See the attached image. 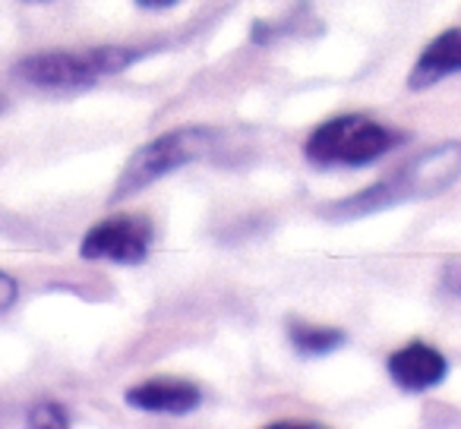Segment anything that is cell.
<instances>
[{"label": "cell", "mask_w": 461, "mask_h": 429, "mask_svg": "<svg viewBox=\"0 0 461 429\" xmlns=\"http://www.w3.org/2000/svg\"><path fill=\"white\" fill-rule=\"evenodd\" d=\"M446 288L452 290V294H461V265L452 263L446 269Z\"/></svg>", "instance_id": "7c38bea8"}, {"label": "cell", "mask_w": 461, "mask_h": 429, "mask_svg": "<svg viewBox=\"0 0 461 429\" xmlns=\"http://www.w3.org/2000/svg\"><path fill=\"white\" fill-rule=\"evenodd\" d=\"M29 423H32V426H54V423H58V426H64L67 416H64V410H60V407H54V404H45V407H35L32 410Z\"/></svg>", "instance_id": "30bf717a"}, {"label": "cell", "mask_w": 461, "mask_h": 429, "mask_svg": "<svg viewBox=\"0 0 461 429\" xmlns=\"http://www.w3.org/2000/svg\"><path fill=\"white\" fill-rule=\"evenodd\" d=\"M389 372H392V379H395L398 389L423 391V389H433V385L442 382V376H446V357H442L436 347L423 344V341H414V344L392 353Z\"/></svg>", "instance_id": "8992f818"}, {"label": "cell", "mask_w": 461, "mask_h": 429, "mask_svg": "<svg viewBox=\"0 0 461 429\" xmlns=\"http://www.w3.org/2000/svg\"><path fill=\"white\" fill-rule=\"evenodd\" d=\"M199 389L190 382H180V379H152L146 385H136L127 391L130 407H140L146 414H190L199 407Z\"/></svg>", "instance_id": "52a82bcc"}, {"label": "cell", "mask_w": 461, "mask_h": 429, "mask_svg": "<svg viewBox=\"0 0 461 429\" xmlns=\"http://www.w3.org/2000/svg\"><path fill=\"white\" fill-rule=\"evenodd\" d=\"M133 54L123 48H89V51H54L39 54L20 64V76L41 89H83L111 73L123 70Z\"/></svg>", "instance_id": "277c9868"}, {"label": "cell", "mask_w": 461, "mask_h": 429, "mask_svg": "<svg viewBox=\"0 0 461 429\" xmlns=\"http://www.w3.org/2000/svg\"><path fill=\"white\" fill-rule=\"evenodd\" d=\"M152 225L142 215H121L95 225L83 240L86 259H111V263L136 265L149 256Z\"/></svg>", "instance_id": "5b68a950"}, {"label": "cell", "mask_w": 461, "mask_h": 429, "mask_svg": "<svg viewBox=\"0 0 461 429\" xmlns=\"http://www.w3.org/2000/svg\"><path fill=\"white\" fill-rule=\"evenodd\" d=\"M288 335H291V344H294L303 357H322V353L341 347V341H345V335H341L339 328L313 326V322H297V319L288 326Z\"/></svg>", "instance_id": "9c48e42d"}, {"label": "cell", "mask_w": 461, "mask_h": 429, "mask_svg": "<svg viewBox=\"0 0 461 429\" xmlns=\"http://www.w3.org/2000/svg\"><path fill=\"white\" fill-rule=\"evenodd\" d=\"M14 300H16V282L10 275H4V272H0V313L14 307Z\"/></svg>", "instance_id": "8fae6325"}, {"label": "cell", "mask_w": 461, "mask_h": 429, "mask_svg": "<svg viewBox=\"0 0 461 429\" xmlns=\"http://www.w3.org/2000/svg\"><path fill=\"white\" fill-rule=\"evenodd\" d=\"M452 73H461V29L442 32L439 39L420 54L414 73L408 76V85L414 92H423L439 83V79L452 76Z\"/></svg>", "instance_id": "ba28073f"}, {"label": "cell", "mask_w": 461, "mask_h": 429, "mask_svg": "<svg viewBox=\"0 0 461 429\" xmlns=\"http://www.w3.org/2000/svg\"><path fill=\"white\" fill-rule=\"evenodd\" d=\"M398 146V133L370 121V117L345 114L326 121L307 139V158L316 165H370Z\"/></svg>", "instance_id": "7a4b0ae2"}, {"label": "cell", "mask_w": 461, "mask_h": 429, "mask_svg": "<svg viewBox=\"0 0 461 429\" xmlns=\"http://www.w3.org/2000/svg\"><path fill=\"white\" fill-rule=\"evenodd\" d=\"M212 146H215V133L205 127H184L146 142L142 148H136V155L123 167L121 180L114 186V199L140 192L152 180H161L165 174L177 171V167L190 165V161L205 158L212 152Z\"/></svg>", "instance_id": "3957f363"}, {"label": "cell", "mask_w": 461, "mask_h": 429, "mask_svg": "<svg viewBox=\"0 0 461 429\" xmlns=\"http://www.w3.org/2000/svg\"><path fill=\"white\" fill-rule=\"evenodd\" d=\"M461 177V142H446L436 146L429 152H423L420 158L411 161L404 171H398L395 177H389L385 183L366 190L360 199H351L341 209L348 211H373L392 202H404V199H420V196H436L446 186H452Z\"/></svg>", "instance_id": "6da1fadb"}, {"label": "cell", "mask_w": 461, "mask_h": 429, "mask_svg": "<svg viewBox=\"0 0 461 429\" xmlns=\"http://www.w3.org/2000/svg\"><path fill=\"white\" fill-rule=\"evenodd\" d=\"M140 7H146V10H165V7H174L177 0H136Z\"/></svg>", "instance_id": "4fadbf2b"}]
</instances>
